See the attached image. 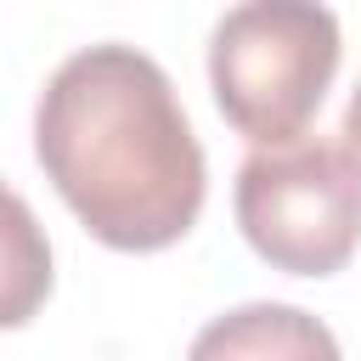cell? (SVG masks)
Masks as SVG:
<instances>
[{
  "instance_id": "277c9868",
  "label": "cell",
  "mask_w": 361,
  "mask_h": 361,
  "mask_svg": "<svg viewBox=\"0 0 361 361\" xmlns=\"http://www.w3.org/2000/svg\"><path fill=\"white\" fill-rule=\"evenodd\" d=\"M51 299V243L34 209L0 180V327H23Z\"/></svg>"
},
{
  "instance_id": "7a4b0ae2",
  "label": "cell",
  "mask_w": 361,
  "mask_h": 361,
  "mask_svg": "<svg viewBox=\"0 0 361 361\" xmlns=\"http://www.w3.org/2000/svg\"><path fill=\"white\" fill-rule=\"evenodd\" d=\"M344 39L322 0H237L209 34V90L254 147L310 130L333 90Z\"/></svg>"
},
{
  "instance_id": "6da1fadb",
  "label": "cell",
  "mask_w": 361,
  "mask_h": 361,
  "mask_svg": "<svg viewBox=\"0 0 361 361\" xmlns=\"http://www.w3.org/2000/svg\"><path fill=\"white\" fill-rule=\"evenodd\" d=\"M34 158L79 226L118 254H158L203 214V147L169 73L135 45H85L51 73Z\"/></svg>"
},
{
  "instance_id": "5b68a950",
  "label": "cell",
  "mask_w": 361,
  "mask_h": 361,
  "mask_svg": "<svg viewBox=\"0 0 361 361\" xmlns=\"http://www.w3.org/2000/svg\"><path fill=\"white\" fill-rule=\"evenodd\" d=\"M333 333L293 305H248L197 333L192 355H333Z\"/></svg>"
},
{
  "instance_id": "3957f363",
  "label": "cell",
  "mask_w": 361,
  "mask_h": 361,
  "mask_svg": "<svg viewBox=\"0 0 361 361\" xmlns=\"http://www.w3.org/2000/svg\"><path fill=\"white\" fill-rule=\"evenodd\" d=\"M231 209L271 271L333 276L361 248V164L344 141H265L243 158Z\"/></svg>"
},
{
  "instance_id": "8992f818",
  "label": "cell",
  "mask_w": 361,
  "mask_h": 361,
  "mask_svg": "<svg viewBox=\"0 0 361 361\" xmlns=\"http://www.w3.org/2000/svg\"><path fill=\"white\" fill-rule=\"evenodd\" d=\"M338 135H344V152L361 164V85H355V96H350V107H344V124H338Z\"/></svg>"
}]
</instances>
